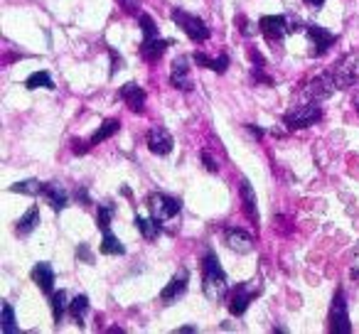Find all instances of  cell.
Segmentation results:
<instances>
[{
	"label": "cell",
	"mask_w": 359,
	"mask_h": 334,
	"mask_svg": "<svg viewBox=\"0 0 359 334\" xmlns=\"http://www.w3.org/2000/svg\"><path fill=\"white\" fill-rule=\"evenodd\" d=\"M202 290H205V298L212 300V302H222L226 290H229L226 273L215 251H207L205 258H202Z\"/></svg>",
	"instance_id": "1"
},
{
	"label": "cell",
	"mask_w": 359,
	"mask_h": 334,
	"mask_svg": "<svg viewBox=\"0 0 359 334\" xmlns=\"http://www.w3.org/2000/svg\"><path fill=\"white\" fill-rule=\"evenodd\" d=\"M170 18H172L175 25L185 32L192 42H207L210 40V27H207V22L202 20V18L192 15V13L182 11V8H175V11L170 13Z\"/></svg>",
	"instance_id": "2"
},
{
	"label": "cell",
	"mask_w": 359,
	"mask_h": 334,
	"mask_svg": "<svg viewBox=\"0 0 359 334\" xmlns=\"http://www.w3.org/2000/svg\"><path fill=\"white\" fill-rule=\"evenodd\" d=\"M330 74H332L334 86H337V89H349V86L357 84V79H359V52H349V55H344L342 60L330 69Z\"/></svg>",
	"instance_id": "3"
},
{
	"label": "cell",
	"mask_w": 359,
	"mask_h": 334,
	"mask_svg": "<svg viewBox=\"0 0 359 334\" xmlns=\"http://www.w3.org/2000/svg\"><path fill=\"white\" fill-rule=\"evenodd\" d=\"M320 118H323V109L318 106V101H313V104L295 106V109H290L288 113L283 116V123L288 125L290 130H303V128L315 125Z\"/></svg>",
	"instance_id": "4"
},
{
	"label": "cell",
	"mask_w": 359,
	"mask_h": 334,
	"mask_svg": "<svg viewBox=\"0 0 359 334\" xmlns=\"http://www.w3.org/2000/svg\"><path fill=\"white\" fill-rule=\"evenodd\" d=\"M148 209H150V216H153L155 221H160V224H168V221H172L175 216H180L182 204H180V200H175V197L150 195L148 197Z\"/></svg>",
	"instance_id": "5"
},
{
	"label": "cell",
	"mask_w": 359,
	"mask_h": 334,
	"mask_svg": "<svg viewBox=\"0 0 359 334\" xmlns=\"http://www.w3.org/2000/svg\"><path fill=\"white\" fill-rule=\"evenodd\" d=\"M330 332H334V334H349L352 332L347 300H344L342 290H337L334 298H332V307H330Z\"/></svg>",
	"instance_id": "6"
},
{
	"label": "cell",
	"mask_w": 359,
	"mask_h": 334,
	"mask_svg": "<svg viewBox=\"0 0 359 334\" xmlns=\"http://www.w3.org/2000/svg\"><path fill=\"white\" fill-rule=\"evenodd\" d=\"M256 293H259V288H256L254 283H239L229 295V312L236 314V317H241V314L249 309V305H251V300L256 298Z\"/></svg>",
	"instance_id": "7"
},
{
	"label": "cell",
	"mask_w": 359,
	"mask_h": 334,
	"mask_svg": "<svg viewBox=\"0 0 359 334\" xmlns=\"http://www.w3.org/2000/svg\"><path fill=\"white\" fill-rule=\"evenodd\" d=\"M170 84L177 91H185V94H190V91L195 89L192 76H190V60H187V57H175L172 60V67H170Z\"/></svg>",
	"instance_id": "8"
},
{
	"label": "cell",
	"mask_w": 359,
	"mask_h": 334,
	"mask_svg": "<svg viewBox=\"0 0 359 334\" xmlns=\"http://www.w3.org/2000/svg\"><path fill=\"white\" fill-rule=\"evenodd\" d=\"M334 89H337V86H334L332 74L325 71V74H318L315 79H310L308 84H305V96H308L310 101H325L332 96Z\"/></svg>",
	"instance_id": "9"
},
{
	"label": "cell",
	"mask_w": 359,
	"mask_h": 334,
	"mask_svg": "<svg viewBox=\"0 0 359 334\" xmlns=\"http://www.w3.org/2000/svg\"><path fill=\"white\" fill-rule=\"evenodd\" d=\"M145 143H148V150L153 155H168L170 150H172L175 140L165 125H153V128L148 130V135H145Z\"/></svg>",
	"instance_id": "10"
},
{
	"label": "cell",
	"mask_w": 359,
	"mask_h": 334,
	"mask_svg": "<svg viewBox=\"0 0 359 334\" xmlns=\"http://www.w3.org/2000/svg\"><path fill=\"white\" fill-rule=\"evenodd\" d=\"M187 283H190V273H187V268H180L177 273L170 278V283L163 288V293H160V300H163L165 305H172L177 298H182V295L187 293Z\"/></svg>",
	"instance_id": "11"
},
{
	"label": "cell",
	"mask_w": 359,
	"mask_h": 334,
	"mask_svg": "<svg viewBox=\"0 0 359 334\" xmlns=\"http://www.w3.org/2000/svg\"><path fill=\"white\" fill-rule=\"evenodd\" d=\"M259 32H264L266 40L278 42V40H283L285 32H290V27L283 15H264L259 20Z\"/></svg>",
	"instance_id": "12"
},
{
	"label": "cell",
	"mask_w": 359,
	"mask_h": 334,
	"mask_svg": "<svg viewBox=\"0 0 359 334\" xmlns=\"http://www.w3.org/2000/svg\"><path fill=\"white\" fill-rule=\"evenodd\" d=\"M224 244L229 246L234 253H241V256L254 251V239H251L244 229H236V226H226L224 229Z\"/></svg>",
	"instance_id": "13"
},
{
	"label": "cell",
	"mask_w": 359,
	"mask_h": 334,
	"mask_svg": "<svg viewBox=\"0 0 359 334\" xmlns=\"http://www.w3.org/2000/svg\"><path fill=\"white\" fill-rule=\"evenodd\" d=\"M40 197H42V200H45L47 204H50L55 211H62L67 204H69V195H67L65 187H60L57 182H45V185H42Z\"/></svg>",
	"instance_id": "14"
},
{
	"label": "cell",
	"mask_w": 359,
	"mask_h": 334,
	"mask_svg": "<svg viewBox=\"0 0 359 334\" xmlns=\"http://www.w3.org/2000/svg\"><path fill=\"white\" fill-rule=\"evenodd\" d=\"M308 37H310V42L315 45V55H325V52L330 50V47L337 42V37L332 35L330 30H325V27H320V25H310L308 27Z\"/></svg>",
	"instance_id": "15"
},
{
	"label": "cell",
	"mask_w": 359,
	"mask_h": 334,
	"mask_svg": "<svg viewBox=\"0 0 359 334\" xmlns=\"http://www.w3.org/2000/svg\"><path fill=\"white\" fill-rule=\"evenodd\" d=\"M239 195H241V204H244L246 219L254 221V224H259V204H256V192H254V187H251L249 180H241Z\"/></svg>",
	"instance_id": "16"
},
{
	"label": "cell",
	"mask_w": 359,
	"mask_h": 334,
	"mask_svg": "<svg viewBox=\"0 0 359 334\" xmlns=\"http://www.w3.org/2000/svg\"><path fill=\"white\" fill-rule=\"evenodd\" d=\"M30 278L42 293H52V288H55V270H52V265L45 263V260L35 263V268L30 270Z\"/></svg>",
	"instance_id": "17"
},
{
	"label": "cell",
	"mask_w": 359,
	"mask_h": 334,
	"mask_svg": "<svg viewBox=\"0 0 359 334\" xmlns=\"http://www.w3.org/2000/svg\"><path fill=\"white\" fill-rule=\"evenodd\" d=\"M118 96L121 99L128 104V109L130 111H143V106H145V91L140 89L138 84H133V81H128V84H123L121 86V91H118Z\"/></svg>",
	"instance_id": "18"
},
{
	"label": "cell",
	"mask_w": 359,
	"mask_h": 334,
	"mask_svg": "<svg viewBox=\"0 0 359 334\" xmlns=\"http://www.w3.org/2000/svg\"><path fill=\"white\" fill-rule=\"evenodd\" d=\"M170 42L163 40V37H153V40H143V45H140V57H143L145 62H158L160 57L165 55V50H168Z\"/></svg>",
	"instance_id": "19"
},
{
	"label": "cell",
	"mask_w": 359,
	"mask_h": 334,
	"mask_svg": "<svg viewBox=\"0 0 359 334\" xmlns=\"http://www.w3.org/2000/svg\"><path fill=\"white\" fill-rule=\"evenodd\" d=\"M37 224H40V209H37V207H30V209L18 219L15 234L18 236H30L32 231L37 229Z\"/></svg>",
	"instance_id": "20"
},
{
	"label": "cell",
	"mask_w": 359,
	"mask_h": 334,
	"mask_svg": "<svg viewBox=\"0 0 359 334\" xmlns=\"http://www.w3.org/2000/svg\"><path fill=\"white\" fill-rule=\"evenodd\" d=\"M135 229L140 231V234H143V239L145 241H153V239H158L160 236V221H155L153 216H135Z\"/></svg>",
	"instance_id": "21"
},
{
	"label": "cell",
	"mask_w": 359,
	"mask_h": 334,
	"mask_svg": "<svg viewBox=\"0 0 359 334\" xmlns=\"http://www.w3.org/2000/svg\"><path fill=\"white\" fill-rule=\"evenodd\" d=\"M99 251L104 256H123L126 253V246L121 244V241L116 239V236L111 234V229H109V231H104V239H101Z\"/></svg>",
	"instance_id": "22"
},
{
	"label": "cell",
	"mask_w": 359,
	"mask_h": 334,
	"mask_svg": "<svg viewBox=\"0 0 359 334\" xmlns=\"http://www.w3.org/2000/svg\"><path fill=\"white\" fill-rule=\"evenodd\" d=\"M50 307H52V317H55V322L60 324L62 319H65V312L69 309V302H67V293H65V290H60V293H52Z\"/></svg>",
	"instance_id": "23"
},
{
	"label": "cell",
	"mask_w": 359,
	"mask_h": 334,
	"mask_svg": "<svg viewBox=\"0 0 359 334\" xmlns=\"http://www.w3.org/2000/svg\"><path fill=\"white\" fill-rule=\"evenodd\" d=\"M89 312V298L86 295H76L74 300L69 302V314L76 324H84V317Z\"/></svg>",
	"instance_id": "24"
},
{
	"label": "cell",
	"mask_w": 359,
	"mask_h": 334,
	"mask_svg": "<svg viewBox=\"0 0 359 334\" xmlns=\"http://www.w3.org/2000/svg\"><path fill=\"white\" fill-rule=\"evenodd\" d=\"M121 130V120H116V118H111V120H106L104 125H101L99 130H96L94 135H91V145H99V143H104V140H109L111 135H116Z\"/></svg>",
	"instance_id": "25"
},
{
	"label": "cell",
	"mask_w": 359,
	"mask_h": 334,
	"mask_svg": "<svg viewBox=\"0 0 359 334\" xmlns=\"http://www.w3.org/2000/svg\"><path fill=\"white\" fill-rule=\"evenodd\" d=\"M114 214H116V207L111 204V202H104V204H99V211H96V226H99L101 231H109Z\"/></svg>",
	"instance_id": "26"
},
{
	"label": "cell",
	"mask_w": 359,
	"mask_h": 334,
	"mask_svg": "<svg viewBox=\"0 0 359 334\" xmlns=\"http://www.w3.org/2000/svg\"><path fill=\"white\" fill-rule=\"evenodd\" d=\"M25 86L27 89H55V81L47 71H35L25 79Z\"/></svg>",
	"instance_id": "27"
},
{
	"label": "cell",
	"mask_w": 359,
	"mask_h": 334,
	"mask_svg": "<svg viewBox=\"0 0 359 334\" xmlns=\"http://www.w3.org/2000/svg\"><path fill=\"white\" fill-rule=\"evenodd\" d=\"M0 332L3 334H15L18 324H15V312H13V305H3V314H0Z\"/></svg>",
	"instance_id": "28"
},
{
	"label": "cell",
	"mask_w": 359,
	"mask_h": 334,
	"mask_svg": "<svg viewBox=\"0 0 359 334\" xmlns=\"http://www.w3.org/2000/svg\"><path fill=\"white\" fill-rule=\"evenodd\" d=\"M11 192H18V195H30V197H35V195H40V192H42V182H37V180L18 182V185H13V187H11Z\"/></svg>",
	"instance_id": "29"
},
{
	"label": "cell",
	"mask_w": 359,
	"mask_h": 334,
	"mask_svg": "<svg viewBox=\"0 0 359 334\" xmlns=\"http://www.w3.org/2000/svg\"><path fill=\"white\" fill-rule=\"evenodd\" d=\"M140 30H143V40H153V37H160L158 35V27H155L153 18L150 15H140Z\"/></svg>",
	"instance_id": "30"
},
{
	"label": "cell",
	"mask_w": 359,
	"mask_h": 334,
	"mask_svg": "<svg viewBox=\"0 0 359 334\" xmlns=\"http://www.w3.org/2000/svg\"><path fill=\"white\" fill-rule=\"evenodd\" d=\"M226 67H229V57H226V55H219L217 60H212V57H210V67H207V69L217 71V74H224Z\"/></svg>",
	"instance_id": "31"
},
{
	"label": "cell",
	"mask_w": 359,
	"mask_h": 334,
	"mask_svg": "<svg viewBox=\"0 0 359 334\" xmlns=\"http://www.w3.org/2000/svg\"><path fill=\"white\" fill-rule=\"evenodd\" d=\"M236 22H239V30H241V35L244 37H251V35H256V30H259V27L254 25V22H249L246 20V18H236Z\"/></svg>",
	"instance_id": "32"
},
{
	"label": "cell",
	"mask_w": 359,
	"mask_h": 334,
	"mask_svg": "<svg viewBox=\"0 0 359 334\" xmlns=\"http://www.w3.org/2000/svg\"><path fill=\"white\" fill-rule=\"evenodd\" d=\"M76 258L86 260V263H94V256H91V251H89V246H86V244H81L79 249H76Z\"/></svg>",
	"instance_id": "33"
},
{
	"label": "cell",
	"mask_w": 359,
	"mask_h": 334,
	"mask_svg": "<svg viewBox=\"0 0 359 334\" xmlns=\"http://www.w3.org/2000/svg\"><path fill=\"white\" fill-rule=\"evenodd\" d=\"M109 55H111V74H116V71L123 69V60H121V57L116 55L114 50H109Z\"/></svg>",
	"instance_id": "34"
},
{
	"label": "cell",
	"mask_w": 359,
	"mask_h": 334,
	"mask_svg": "<svg viewBox=\"0 0 359 334\" xmlns=\"http://www.w3.org/2000/svg\"><path fill=\"white\" fill-rule=\"evenodd\" d=\"M202 162H205V167H207L210 172H217V170H219V165H217L215 160H212V155H210V153H202Z\"/></svg>",
	"instance_id": "35"
},
{
	"label": "cell",
	"mask_w": 359,
	"mask_h": 334,
	"mask_svg": "<svg viewBox=\"0 0 359 334\" xmlns=\"http://www.w3.org/2000/svg\"><path fill=\"white\" fill-rule=\"evenodd\" d=\"M72 150H74L76 155L86 153V150H89V143H84V140H74V148H72Z\"/></svg>",
	"instance_id": "36"
},
{
	"label": "cell",
	"mask_w": 359,
	"mask_h": 334,
	"mask_svg": "<svg viewBox=\"0 0 359 334\" xmlns=\"http://www.w3.org/2000/svg\"><path fill=\"white\" fill-rule=\"evenodd\" d=\"M76 200H81V204L89 207V195H86V190H76Z\"/></svg>",
	"instance_id": "37"
},
{
	"label": "cell",
	"mask_w": 359,
	"mask_h": 334,
	"mask_svg": "<svg viewBox=\"0 0 359 334\" xmlns=\"http://www.w3.org/2000/svg\"><path fill=\"white\" fill-rule=\"evenodd\" d=\"M246 130H251V135H254V138H264V130L256 128V125H246Z\"/></svg>",
	"instance_id": "38"
},
{
	"label": "cell",
	"mask_w": 359,
	"mask_h": 334,
	"mask_svg": "<svg viewBox=\"0 0 359 334\" xmlns=\"http://www.w3.org/2000/svg\"><path fill=\"white\" fill-rule=\"evenodd\" d=\"M121 3H123L128 11H135V8H138V0H121Z\"/></svg>",
	"instance_id": "39"
},
{
	"label": "cell",
	"mask_w": 359,
	"mask_h": 334,
	"mask_svg": "<svg viewBox=\"0 0 359 334\" xmlns=\"http://www.w3.org/2000/svg\"><path fill=\"white\" fill-rule=\"evenodd\" d=\"M177 332H180V334H192V332H197V327H192V324H187V327H180Z\"/></svg>",
	"instance_id": "40"
},
{
	"label": "cell",
	"mask_w": 359,
	"mask_h": 334,
	"mask_svg": "<svg viewBox=\"0 0 359 334\" xmlns=\"http://www.w3.org/2000/svg\"><path fill=\"white\" fill-rule=\"evenodd\" d=\"M305 3H308V6H313V8H320L325 3V0H305Z\"/></svg>",
	"instance_id": "41"
},
{
	"label": "cell",
	"mask_w": 359,
	"mask_h": 334,
	"mask_svg": "<svg viewBox=\"0 0 359 334\" xmlns=\"http://www.w3.org/2000/svg\"><path fill=\"white\" fill-rule=\"evenodd\" d=\"M354 111H357V116H359V94L354 96Z\"/></svg>",
	"instance_id": "42"
}]
</instances>
